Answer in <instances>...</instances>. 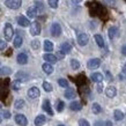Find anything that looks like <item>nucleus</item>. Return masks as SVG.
I'll use <instances>...</instances> for the list:
<instances>
[{
  "label": "nucleus",
  "instance_id": "f257e3e1",
  "mask_svg": "<svg viewBox=\"0 0 126 126\" xmlns=\"http://www.w3.org/2000/svg\"><path fill=\"white\" fill-rule=\"evenodd\" d=\"M5 5L11 9H19L22 6V0H6Z\"/></svg>",
  "mask_w": 126,
  "mask_h": 126
},
{
  "label": "nucleus",
  "instance_id": "f03ea898",
  "mask_svg": "<svg viewBox=\"0 0 126 126\" xmlns=\"http://www.w3.org/2000/svg\"><path fill=\"white\" fill-rule=\"evenodd\" d=\"M4 34H5V38H6V41H11V38L13 37V35H14V29H13L11 23H6V24H5Z\"/></svg>",
  "mask_w": 126,
  "mask_h": 126
},
{
  "label": "nucleus",
  "instance_id": "7ed1b4c3",
  "mask_svg": "<svg viewBox=\"0 0 126 126\" xmlns=\"http://www.w3.org/2000/svg\"><path fill=\"white\" fill-rule=\"evenodd\" d=\"M51 35L53 37H59L61 35V27L59 23L57 22L52 23V26H51Z\"/></svg>",
  "mask_w": 126,
  "mask_h": 126
},
{
  "label": "nucleus",
  "instance_id": "20e7f679",
  "mask_svg": "<svg viewBox=\"0 0 126 126\" xmlns=\"http://www.w3.org/2000/svg\"><path fill=\"white\" fill-rule=\"evenodd\" d=\"M30 34L32 36H37V35L41 34V24L38 22H32L30 24Z\"/></svg>",
  "mask_w": 126,
  "mask_h": 126
},
{
  "label": "nucleus",
  "instance_id": "39448f33",
  "mask_svg": "<svg viewBox=\"0 0 126 126\" xmlns=\"http://www.w3.org/2000/svg\"><path fill=\"white\" fill-rule=\"evenodd\" d=\"M99 65H101V60H99L98 58H93L90 60L87 63V66L89 69H96L98 68Z\"/></svg>",
  "mask_w": 126,
  "mask_h": 126
},
{
  "label": "nucleus",
  "instance_id": "423d86ee",
  "mask_svg": "<svg viewBox=\"0 0 126 126\" xmlns=\"http://www.w3.org/2000/svg\"><path fill=\"white\" fill-rule=\"evenodd\" d=\"M15 123L17 124V125H20V126H27L28 120H27V118H26V116L20 113V115L15 116Z\"/></svg>",
  "mask_w": 126,
  "mask_h": 126
},
{
  "label": "nucleus",
  "instance_id": "0eeeda50",
  "mask_svg": "<svg viewBox=\"0 0 126 126\" xmlns=\"http://www.w3.org/2000/svg\"><path fill=\"white\" fill-rule=\"evenodd\" d=\"M88 42H89V37H88L87 34H80L78 36V44L81 46L87 45Z\"/></svg>",
  "mask_w": 126,
  "mask_h": 126
},
{
  "label": "nucleus",
  "instance_id": "6e6552de",
  "mask_svg": "<svg viewBox=\"0 0 126 126\" xmlns=\"http://www.w3.org/2000/svg\"><path fill=\"white\" fill-rule=\"evenodd\" d=\"M39 95H41V92H39V89L37 87H32L28 90V97H30L32 99L37 98Z\"/></svg>",
  "mask_w": 126,
  "mask_h": 126
},
{
  "label": "nucleus",
  "instance_id": "1a4fd4ad",
  "mask_svg": "<svg viewBox=\"0 0 126 126\" xmlns=\"http://www.w3.org/2000/svg\"><path fill=\"white\" fill-rule=\"evenodd\" d=\"M105 95H107L108 97H110V98L115 97V96L117 95V89H116L113 86H109V87L105 89Z\"/></svg>",
  "mask_w": 126,
  "mask_h": 126
},
{
  "label": "nucleus",
  "instance_id": "9d476101",
  "mask_svg": "<svg viewBox=\"0 0 126 126\" xmlns=\"http://www.w3.org/2000/svg\"><path fill=\"white\" fill-rule=\"evenodd\" d=\"M43 110L46 111L50 116H53V111H52V108H51V103H50L49 99H45L43 102Z\"/></svg>",
  "mask_w": 126,
  "mask_h": 126
},
{
  "label": "nucleus",
  "instance_id": "9b49d317",
  "mask_svg": "<svg viewBox=\"0 0 126 126\" xmlns=\"http://www.w3.org/2000/svg\"><path fill=\"white\" fill-rule=\"evenodd\" d=\"M43 58H44V60H46V63H50V64H54L58 60V58L54 54H51V53H45L43 56Z\"/></svg>",
  "mask_w": 126,
  "mask_h": 126
},
{
  "label": "nucleus",
  "instance_id": "f8f14e48",
  "mask_svg": "<svg viewBox=\"0 0 126 126\" xmlns=\"http://www.w3.org/2000/svg\"><path fill=\"white\" fill-rule=\"evenodd\" d=\"M45 122H46V118H45V116H43V115H38L35 118V125L36 126H43L45 124Z\"/></svg>",
  "mask_w": 126,
  "mask_h": 126
},
{
  "label": "nucleus",
  "instance_id": "ddd939ff",
  "mask_svg": "<svg viewBox=\"0 0 126 126\" xmlns=\"http://www.w3.org/2000/svg\"><path fill=\"white\" fill-rule=\"evenodd\" d=\"M17 23H19V26H21V27H28L29 26V20L26 16L20 15L17 17Z\"/></svg>",
  "mask_w": 126,
  "mask_h": 126
},
{
  "label": "nucleus",
  "instance_id": "4468645a",
  "mask_svg": "<svg viewBox=\"0 0 126 126\" xmlns=\"http://www.w3.org/2000/svg\"><path fill=\"white\" fill-rule=\"evenodd\" d=\"M16 60H17L20 65H26L28 63V56L26 53H20L17 56V58H16Z\"/></svg>",
  "mask_w": 126,
  "mask_h": 126
},
{
  "label": "nucleus",
  "instance_id": "2eb2a0df",
  "mask_svg": "<svg viewBox=\"0 0 126 126\" xmlns=\"http://www.w3.org/2000/svg\"><path fill=\"white\" fill-rule=\"evenodd\" d=\"M90 79H92L94 82H97V83H101L102 81H103V75L101 74V73H93L92 75H90Z\"/></svg>",
  "mask_w": 126,
  "mask_h": 126
},
{
  "label": "nucleus",
  "instance_id": "dca6fc26",
  "mask_svg": "<svg viewBox=\"0 0 126 126\" xmlns=\"http://www.w3.org/2000/svg\"><path fill=\"white\" fill-rule=\"evenodd\" d=\"M60 50L64 52L65 54H68L71 51H72V45L69 44V43H67V42H65V43H63L60 45Z\"/></svg>",
  "mask_w": 126,
  "mask_h": 126
},
{
  "label": "nucleus",
  "instance_id": "f3484780",
  "mask_svg": "<svg viewBox=\"0 0 126 126\" xmlns=\"http://www.w3.org/2000/svg\"><path fill=\"white\" fill-rule=\"evenodd\" d=\"M16 79L17 80H20L21 82H24V81H27L28 79H29V75H28L26 72H17L16 73Z\"/></svg>",
  "mask_w": 126,
  "mask_h": 126
},
{
  "label": "nucleus",
  "instance_id": "a211bd4d",
  "mask_svg": "<svg viewBox=\"0 0 126 126\" xmlns=\"http://www.w3.org/2000/svg\"><path fill=\"white\" fill-rule=\"evenodd\" d=\"M37 8L35 7V6H32V7H29L27 9V15L29 19H34L35 16H36V14H37Z\"/></svg>",
  "mask_w": 126,
  "mask_h": 126
},
{
  "label": "nucleus",
  "instance_id": "6ab92c4d",
  "mask_svg": "<svg viewBox=\"0 0 126 126\" xmlns=\"http://www.w3.org/2000/svg\"><path fill=\"white\" fill-rule=\"evenodd\" d=\"M42 68H43V71H44V73H46V74H51V73L53 72V66L51 65L50 63H45V64H43Z\"/></svg>",
  "mask_w": 126,
  "mask_h": 126
},
{
  "label": "nucleus",
  "instance_id": "aec40b11",
  "mask_svg": "<svg viewBox=\"0 0 126 126\" xmlns=\"http://www.w3.org/2000/svg\"><path fill=\"white\" fill-rule=\"evenodd\" d=\"M12 73V68L8 67V66H2L0 67V75L1 77H6V75H9Z\"/></svg>",
  "mask_w": 126,
  "mask_h": 126
},
{
  "label": "nucleus",
  "instance_id": "412c9836",
  "mask_svg": "<svg viewBox=\"0 0 126 126\" xmlns=\"http://www.w3.org/2000/svg\"><path fill=\"white\" fill-rule=\"evenodd\" d=\"M108 34H109V38L113 39L116 36L118 35V28L117 27H111L110 29H109V32H108Z\"/></svg>",
  "mask_w": 126,
  "mask_h": 126
},
{
  "label": "nucleus",
  "instance_id": "4be33fe9",
  "mask_svg": "<svg viewBox=\"0 0 126 126\" xmlns=\"http://www.w3.org/2000/svg\"><path fill=\"white\" fill-rule=\"evenodd\" d=\"M44 50H45L46 52H51L53 50V43L51 42V41H49V39L44 41Z\"/></svg>",
  "mask_w": 126,
  "mask_h": 126
},
{
  "label": "nucleus",
  "instance_id": "5701e85b",
  "mask_svg": "<svg viewBox=\"0 0 126 126\" xmlns=\"http://www.w3.org/2000/svg\"><path fill=\"white\" fill-rule=\"evenodd\" d=\"M69 108H71V110H73V111H80L81 109H82L81 103H80V102H78V101L72 102V103L69 104Z\"/></svg>",
  "mask_w": 126,
  "mask_h": 126
},
{
  "label": "nucleus",
  "instance_id": "b1692460",
  "mask_svg": "<svg viewBox=\"0 0 126 126\" xmlns=\"http://www.w3.org/2000/svg\"><path fill=\"white\" fill-rule=\"evenodd\" d=\"M65 97L68 99H72L75 97V92H74V89H72V88H68V89H66L65 92Z\"/></svg>",
  "mask_w": 126,
  "mask_h": 126
},
{
  "label": "nucleus",
  "instance_id": "393cba45",
  "mask_svg": "<svg viewBox=\"0 0 126 126\" xmlns=\"http://www.w3.org/2000/svg\"><path fill=\"white\" fill-rule=\"evenodd\" d=\"M94 38H95L96 43H97V45H98L99 47H104V39L101 35H95Z\"/></svg>",
  "mask_w": 126,
  "mask_h": 126
},
{
  "label": "nucleus",
  "instance_id": "a878e982",
  "mask_svg": "<svg viewBox=\"0 0 126 126\" xmlns=\"http://www.w3.org/2000/svg\"><path fill=\"white\" fill-rule=\"evenodd\" d=\"M124 113H123L120 110H115V112H113V117H115L116 120H118V122H120V120H123L124 119Z\"/></svg>",
  "mask_w": 126,
  "mask_h": 126
},
{
  "label": "nucleus",
  "instance_id": "bb28decb",
  "mask_svg": "<svg viewBox=\"0 0 126 126\" xmlns=\"http://www.w3.org/2000/svg\"><path fill=\"white\" fill-rule=\"evenodd\" d=\"M11 87L13 90H15V92H17V90H20V88H21V81L20 80H16V81H13L11 83Z\"/></svg>",
  "mask_w": 126,
  "mask_h": 126
},
{
  "label": "nucleus",
  "instance_id": "cd10ccee",
  "mask_svg": "<svg viewBox=\"0 0 126 126\" xmlns=\"http://www.w3.org/2000/svg\"><path fill=\"white\" fill-rule=\"evenodd\" d=\"M22 43H23V39H22V37H21L20 34H19L15 37V39H14V46H15V47H20V46L22 45Z\"/></svg>",
  "mask_w": 126,
  "mask_h": 126
},
{
  "label": "nucleus",
  "instance_id": "c85d7f7f",
  "mask_svg": "<svg viewBox=\"0 0 126 126\" xmlns=\"http://www.w3.org/2000/svg\"><path fill=\"white\" fill-rule=\"evenodd\" d=\"M24 105H26V102L23 99H17V101H15V103H14L15 109H22V108H24Z\"/></svg>",
  "mask_w": 126,
  "mask_h": 126
},
{
  "label": "nucleus",
  "instance_id": "c756f323",
  "mask_svg": "<svg viewBox=\"0 0 126 126\" xmlns=\"http://www.w3.org/2000/svg\"><path fill=\"white\" fill-rule=\"evenodd\" d=\"M92 110L94 113H99V112L102 111V108H101V105H99L98 103H94L92 107Z\"/></svg>",
  "mask_w": 126,
  "mask_h": 126
},
{
  "label": "nucleus",
  "instance_id": "7c9ffc66",
  "mask_svg": "<svg viewBox=\"0 0 126 126\" xmlns=\"http://www.w3.org/2000/svg\"><path fill=\"white\" fill-rule=\"evenodd\" d=\"M71 66H72L73 69H79L80 68V63H79L77 59H72V60H71Z\"/></svg>",
  "mask_w": 126,
  "mask_h": 126
},
{
  "label": "nucleus",
  "instance_id": "2f4dec72",
  "mask_svg": "<svg viewBox=\"0 0 126 126\" xmlns=\"http://www.w3.org/2000/svg\"><path fill=\"white\" fill-rule=\"evenodd\" d=\"M43 88H44V90L45 92H47V93H50V92H52V84L50 83V82H43Z\"/></svg>",
  "mask_w": 126,
  "mask_h": 126
},
{
  "label": "nucleus",
  "instance_id": "473e14b6",
  "mask_svg": "<svg viewBox=\"0 0 126 126\" xmlns=\"http://www.w3.org/2000/svg\"><path fill=\"white\" fill-rule=\"evenodd\" d=\"M58 84H59L60 87L66 88V87H68V81L66 80V79H59V80H58Z\"/></svg>",
  "mask_w": 126,
  "mask_h": 126
},
{
  "label": "nucleus",
  "instance_id": "72a5a7b5",
  "mask_svg": "<svg viewBox=\"0 0 126 126\" xmlns=\"http://www.w3.org/2000/svg\"><path fill=\"white\" fill-rule=\"evenodd\" d=\"M39 46H41V43H39L38 39H34V41L31 42V47L34 50H38Z\"/></svg>",
  "mask_w": 126,
  "mask_h": 126
},
{
  "label": "nucleus",
  "instance_id": "f704fd0d",
  "mask_svg": "<svg viewBox=\"0 0 126 126\" xmlns=\"http://www.w3.org/2000/svg\"><path fill=\"white\" fill-rule=\"evenodd\" d=\"M47 2H49L51 8H57L58 4H59V0H47Z\"/></svg>",
  "mask_w": 126,
  "mask_h": 126
},
{
  "label": "nucleus",
  "instance_id": "c9c22d12",
  "mask_svg": "<svg viewBox=\"0 0 126 126\" xmlns=\"http://www.w3.org/2000/svg\"><path fill=\"white\" fill-rule=\"evenodd\" d=\"M64 107H65V104L63 101H58L57 102V111L58 112H61V111L64 110Z\"/></svg>",
  "mask_w": 126,
  "mask_h": 126
},
{
  "label": "nucleus",
  "instance_id": "e433bc0d",
  "mask_svg": "<svg viewBox=\"0 0 126 126\" xmlns=\"http://www.w3.org/2000/svg\"><path fill=\"white\" fill-rule=\"evenodd\" d=\"M1 116H2L5 119H9L11 118V112L7 110H4V111H1Z\"/></svg>",
  "mask_w": 126,
  "mask_h": 126
},
{
  "label": "nucleus",
  "instance_id": "4c0bfd02",
  "mask_svg": "<svg viewBox=\"0 0 126 126\" xmlns=\"http://www.w3.org/2000/svg\"><path fill=\"white\" fill-rule=\"evenodd\" d=\"M35 4H36V6H35V7L37 8V11H38V12H42L43 9H44V7H43V4L41 2V1H36Z\"/></svg>",
  "mask_w": 126,
  "mask_h": 126
},
{
  "label": "nucleus",
  "instance_id": "58836bf2",
  "mask_svg": "<svg viewBox=\"0 0 126 126\" xmlns=\"http://www.w3.org/2000/svg\"><path fill=\"white\" fill-rule=\"evenodd\" d=\"M6 47H7V43L2 39H0V51H4Z\"/></svg>",
  "mask_w": 126,
  "mask_h": 126
},
{
  "label": "nucleus",
  "instance_id": "ea45409f",
  "mask_svg": "<svg viewBox=\"0 0 126 126\" xmlns=\"http://www.w3.org/2000/svg\"><path fill=\"white\" fill-rule=\"evenodd\" d=\"M79 126H90V125H89L88 120H86V119H80V120H79Z\"/></svg>",
  "mask_w": 126,
  "mask_h": 126
},
{
  "label": "nucleus",
  "instance_id": "a19ab883",
  "mask_svg": "<svg viewBox=\"0 0 126 126\" xmlns=\"http://www.w3.org/2000/svg\"><path fill=\"white\" fill-rule=\"evenodd\" d=\"M105 5H109V6H115V0H102Z\"/></svg>",
  "mask_w": 126,
  "mask_h": 126
},
{
  "label": "nucleus",
  "instance_id": "79ce46f5",
  "mask_svg": "<svg viewBox=\"0 0 126 126\" xmlns=\"http://www.w3.org/2000/svg\"><path fill=\"white\" fill-rule=\"evenodd\" d=\"M56 57H57L58 59H63V58L65 57V53H64V52H63V51L60 50V51H58V52H57V54H56Z\"/></svg>",
  "mask_w": 126,
  "mask_h": 126
},
{
  "label": "nucleus",
  "instance_id": "37998d69",
  "mask_svg": "<svg viewBox=\"0 0 126 126\" xmlns=\"http://www.w3.org/2000/svg\"><path fill=\"white\" fill-rule=\"evenodd\" d=\"M124 77H126V64H125V65H124V67H123L122 74L119 75V78H120V79H123V78H124Z\"/></svg>",
  "mask_w": 126,
  "mask_h": 126
},
{
  "label": "nucleus",
  "instance_id": "c03bdc74",
  "mask_svg": "<svg viewBox=\"0 0 126 126\" xmlns=\"http://www.w3.org/2000/svg\"><path fill=\"white\" fill-rule=\"evenodd\" d=\"M94 126H103V124H102L101 122H96L95 124H94Z\"/></svg>",
  "mask_w": 126,
  "mask_h": 126
},
{
  "label": "nucleus",
  "instance_id": "a18cd8bd",
  "mask_svg": "<svg viewBox=\"0 0 126 126\" xmlns=\"http://www.w3.org/2000/svg\"><path fill=\"white\" fill-rule=\"evenodd\" d=\"M104 126H112V123H111L110 120H108V122H105V125Z\"/></svg>",
  "mask_w": 126,
  "mask_h": 126
},
{
  "label": "nucleus",
  "instance_id": "49530a36",
  "mask_svg": "<svg viewBox=\"0 0 126 126\" xmlns=\"http://www.w3.org/2000/svg\"><path fill=\"white\" fill-rule=\"evenodd\" d=\"M81 1H82V0H72L73 4H80Z\"/></svg>",
  "mask_w": 126,
  "mask_h": 126
},
{
  "label": "nucleus",
  "instance_id": "de8ad7c7",
  "mask_svg": "<svg viewBox=\"0 0 126 126\" xmlns=\"http://www.w3.org/2000/svg\"><path fill=\"white\" fill-rule=\"evenodd\" d=\"M122 51H123V53L126 56V46H123V49H122Z\"/></svg>",
  "mask_w": 126,
  "mask_h": 126
},
{
  "label": "nucleus",
  "instance_id": "09e8293b",
  "mask_svg": "<svg viewBox=\"0 0 126 126\" xmlns=\"http://www.w3.org/2000/svg\"><path fill=\"white\" fill-rule=\"evenodd\" d=\"M107 75H108V80L110 81V80H111V75H110V73H109V72H107Z\"/></svg>",
  "mask_w": 126,
  "mask_h": 126
},
{
  "label": "nucleus",
  "instance_id": "8fccbe9b",
  "mask_svg": "<svg viewBox=\"0 0 126 126\" xmlns=\"http://www.w3.org/2000/svg\"><path fill=\"white\" fill-rule=\"evenodd\" d=\"M97 90H98L99 93L102 92V86H101V84H99V86H98V89H97Z\"/></svg>",
  "mask_w": 126,
  "mask_h": 126
},
{
  "label": "nucleus",
  "instance_id": "3c124183",
  "mask_svg": "<svg viewBox=\"0 0 126 126\" xmlns=\"http://www.w3.org/2000/svg\"><path fill=\"white\" fill-rule=\"evenodd\" d=\"M0 124H1V116H0Z\"/></svg>",
  "mask_w": 126,
  "mask_h": 126
},
{
  "label": "nucleus",
  "instance_id": "603ef678",
  "mask_svg": "<svg viewBox=\"0 0 126 126\" xmlns=\"http://www.w3.org/2000/svg\"><path fill=\"white\" fill-rule=\"evenodd\" d=\"M58 126H65V125H63V124H60V125H58Z\"/></svg>",
  "mask_w": 126,
  "mask_h": 126
},
{
  "label": "nucleus",
  "instance_id": "864d4df0",
  "mask_svg": "<svg viewBox=\"0 0 126 126\" xmlns=\"http://www.w3.org/2000/svg\"><path fill=\"white\" fill-rule=\"evenodd\" d=\"M0 109H1V104H0Z\"/></svg>",
  "mask_w": 126,
  "mask_h": 126
},
{
  "label": "nucleus",
  "instance_id": "5fc2aeb1",
  "mask_svg": "<svg viewBox=\"0 0 126 126\" xmlns=\"http://www.w3.org/2000/svg\"><path fill=\"white\" fill-rule=\"evenodd\" d=\"M0 67H1V65H0Z\"/></svg>",
  "mask_w": 126,
  "mask_h": 126
}]
</instances>
